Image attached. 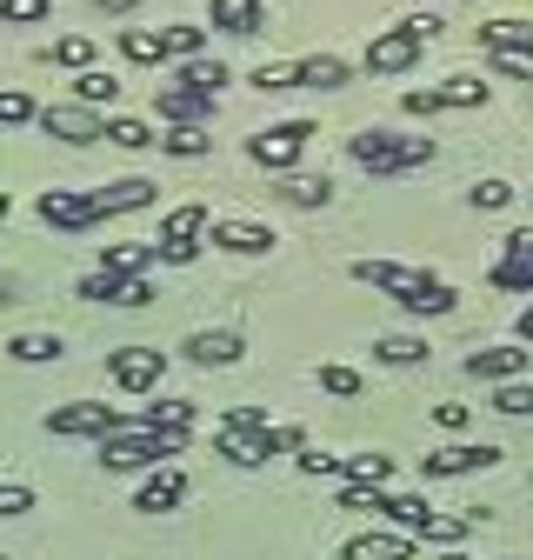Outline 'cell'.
<instances>
[{"label":"cell","mask_w":533,"mask_h":560,"mask_svg":"<svg viewBox=\"0 0 533 560\" xmlns=\"http://www.w3.org/2000/svg\"><path fill=\"white\" fill-rule=\"evenodd\" d=\"M347 154H354V167H367L374 180H387V174L427 167L440 148H434V133H387V127H360V133L347 140Z\"/></svg>","instance_id":"6da1fadb"},{"label":"cell","mask_w":533,"mask_h":560,"mask_svg":"<svg viewBox=\"0 0 533 560\" xmlns=\"http://www.w3.org/2000/svg\"><path fill=\"white\" fill-rule=\"evenodd\" d=\"M440 34V21L434 14H414V21H393V27H380L374 40H367V74L374 81H393V74H407V67L421 60V47Z\"/></svg>","instance_id":"7a4b0ae2"},{"label":"cell","mask_w":533,"mask_h":560,"mask_svg":"<svg viewBox=\"0 0 533 560\" xmlns=\"http://www.w3.org/2000/svg\"><path fill=\"white\" fill-rule=\"evenodd\" d=\"M187 447V434H147V428H120L100 441V467L107 474H133V467H167Z\"/></svg>","instance_id":"3957f363"},{"label":"cell","mask_w":533,"mask_h":560,"mask_svg":"<svg viewBox=\"0 0 533 560\" xmlns=\"http://www.w3.org/2000/svg\"><path fill=\"white\" fill-rule=\"evenodd\" d=\"M120 428H133V420L114 413L107 400H74V407H54L47 413V434H60V441H107Z\"/></svg>","instance_id":"277c9868"},{"label":"cell","mask_w":533,"mask_h":560,"mask_svg":"<svg viewBox=\"0 0 533 560\" xmlns=\"http://www.w3.org/2000/svg\"><path fill=\"white\" fill-rule=\"evenodd\" d=\"M320 127L313 120H274V127H260L253 140H247V154L260 161V167H274V174H287L300 154H307V140H313Z\"/></svg>","instance_id":"5b68a950"},{"label":"cell","mask_w":533,"mask_h":560,"mask_svg":"<svg viewBox=\"0 0 533 560\" xmlns=\"http://www.w3.org/2000/svg\"><path fill=\"white\" fill-rule=\"evenodd\" d=\"M487 467H500V447H487V441H453L421 460L427 480H460V474H487Z\"/></svg>","instance_id":"8992f818"},{"label":"cell","mask_w":533,"mask_h":560,"mask_svg":"<svg viewBox=\"0 0 533 560\" xmlns=\"http://www.w3.org/2000/svg\"><path fill=\"white\" fill-rule=\"evenodd\" d=\"M107 374H114L127 394H154L161 374H167V354H161V347H114V354H107Z\"/></svg>","instance_id":"52a82bcc"},{"label":"cell","mask_w":533,"mask_h":560,"mask_svg":"<svg viewBox=\"0 0 533 560\" xmlns=\"http://www.w3.org/2000/svg\"><path fill=\"white\" fill-rule=\"evenodd\" d=\"M34 127L40 133H54V140H67V148H87V140H100V114L94 107H81V101H60V107H40L34 114Z\"/></svg>","instance_id":"ba28073f"},{"label":"cell","mask_w":533,"mask_h":560,"mask_svg":"<svg viewBox=\"0 0 533 560\" xmlns=\"http://www.w3.org/2000/svg\"><path fill=\"white\" fill-rule=\"evenodd\" d=\"M154 180H141V174H127V180H107V187H94L87 194V207H94V221H114V214H133V207H154Z\"/></svg>","instance_id":"9c48e42d"},{"label":"cell","mask_w":533,"mask_h":560,"mask_svg":"<svg viewBox=\"0 0 533 560\" xmlns=\"http://www.w3.org/2000/svg\"><path fill=\"white\" fill-rule=\"evenodd\" d=\"M533 368V347H474V354H466V374L474 381H520Z\"/></svg>","instance_id":"30bf717a"},{"label":"cell","mask_w":533,"mask_h":560,"mask_svg":"<svg viewBox=\"0 0 533 560\" xmlns=\"http://www.w3.org/2000/svg\"><path fill=\"white\" fill-rule=\"evenodd\" d=\"M208 241H214L221 254H247V260H253V254H274L281 234L260 228V221H208Z\"/></svg>","instance_id":"8fae6325"},{"label":"cell","mask_w":533,"mask_h":560,"mask_svg":"<svg viewBox=\"0 0 533 560\" xmlns=\"http://www.w3.org/2000/svg\"><path fill=\"white\" fill-rule=\"evenodd\" d=\"M40 221L60 228V234H87V228H100L94 207H87V194H67V187H47V194H40Z\"/></svg>","instance_id":"7c38bea8"},{"label":"cell","mask_w":533,"mask_h":560,"mask_svg":"<svg viewBox=\"0 0 533 560\" xmlns=\"http://www.w3.org/2000/svg\"><path fill=\"white\" fill-rule=\"evenodd\" d=\"M187 501V474L167 460V467H154L147 480H141V494H133V508H141V514H174Z\"/></svg>","instance_id":"4fadbf2b"},{"label":"cell","mask_w":533,"mask_h":560,"mask_svg":"<svg viewBox=\"0 0 533 560\" xmlns=\"http://www.w3.org/2000/svg\"><path fill=\"white\" fill-rule=\"evenodd\" d=\"M187 361L193 368H234L240 361V334L234 327H200V334H187Z\"/></svg>","instance_id":"5bb4252c"},{"label":"cell","mask_w":533,"mask_h":560,"mask_svg":"<svg viewBox=\"0 0 533 560\" xmlns=\"http://www.w3.org/2000/svg\"><path fill=\"white\" fill-rule=\"evenodd\" d=\"M161 114L174 120V127H208L214 120V94H193V88H161Z\"/></svg>","instance_id":"9a60e30c"},{"label":"cell","mask_w":533,"mask_h":560,"mask_svg":"<svg viewBox=\"0 0 533 560\" xmlns=\"http://www.w3.org/2000/svg\"><path fill=\"white\" fill-rule=\"evenodd\" d=\"M341 560H414V540H407V534L374 527V534H354V540L341 547Z\"/></svg>","instance_id":"2e32d148"},{"label":"cell","mask_w":533,"mask_h":560,"mask_svg":"<svg viewBox=\"0 0 533 560\" xmlns=\"http://www.w3.org/2000/svg\"><path fill=\"white\" fill-rule=\"evenodd\" d=\"M221 34H234V40H247V34H260L266 27V0H214V14H208Z\"/></svg>","instance_id":"e0dca14e"},{"label":"cell","mask_w":533,"mask_h":560,"mask_svg":"<svg viewBox=\"0 0 533 560\" xmlns=\"http://www.w3.org/2000/svg\"><path fill=\"white\" fill-rule=\"evenodd\" d=\"M354 280H360V288H380V294H407L414 288V280H421V267H400V260H354Z\"/></svg>","instance_id":"ac0fdd59"},{"label":"cell","mask_w":533,"mask_h":560,"mask_svg":"<svg viewBox=\"0 0 533 560\" xmlns=\"http://www.w3.org/2000/svg\"><path fill=\"white\" fill-rule=\"evenodd\" d=\"M400 307H407V314H421V320H427V314H453V307H460V294L447 288V280H434V273H421V280H414V288H407V294H400Z\"/></svg>","instance_id":"d6986e66"},{"label":"cell","mask_w":533,"mask_h":560,"mask_svg":"<svg viewBox=\"0 0 533 560\" xmlns=\"http://www.w3.org/2000/svg\"><path fill=\"white\" fill-rule=\"evenodd\" d=\"M481 40H487V54H533V21L500 14V21H487V27H481Z\"/></svg>","instance_id":"ffe728a7"},{"label":"cell","mask_w":533,"mask_h":560,"mask_svg":"<svg viewBox=\"0 0 533 560\" xmlns=\"http://www.w3.org/2000/svg\"><path fill=\"white\" fill-rule=\"evenodd\" d=\"M147 267H154V241H114V247H100V273H114V280L147 273Z\"/></svg>","instance_id":"44dd1931"},{"label":"cell","mask_w":533,"mask_h":560,"mask_svg":"<svg viewBox=\"0 0 533 560\" xmlns=\"http://www.w3.org/2000/svg\"><path fill=\"white\" fill-rule=\"evenodd\" d=\"M294 88H347V60L341 54H307V60H294Z\"/></svg>","instance_id":"7402d4cb"},{"label":"cell","mask_w":533,"mask_h":560,"mask_svg":"<svg viewBox=\"0 0 533 560\" xmlns=\"http://www.w3.org/2000/svg\"><path fill=\"white\" fill-rule=\"evenodd\" d=\"M427 354H434V347L421 334H380L374 340V361H387V368H421Z\"/></svg>","instance_id":"603a6c76"},{"label":"cell","mask_w":533,"mask_h":560,"mask_svg":"<svg viewBox=\"0 0 533 560\" xmlns=\"http://www.w3.org/2000/svg\"><path fill=\"white\" fill-rule=\"evenodd\" d=\"M274 194H281L287 207H333V180H327V174H287Z\"/></svg>","instance_id":"cb8c5ba5"},{"label":"cell","mask_w":533,"mask_h":560,"mask_svg":"<svg viewBox=\"0 0 533 560\" xmlns=\"http://www.w3.org/2000/svg\"><path fill=\"white\" fill-rule=\"evenodd\" d=\"M208 221H214V214H208L200 200H180L174 214L161 221V241H208Z\"/></svg>","instance_id":"d4e9b609"},{"label":"cell","mask_w":533,"mask_h":560,"mask_svg":"<svg viewBox=\"0 0 533 560\" xmlns=\"http://www.w3.org/2000/svg\"><path fill=\"white\" fill-rule=\"evenodd\" d=\"M133 428H147V434H187L193 428V400H154Z\"/></svg>","instance_id":"484cf974"},{"label":"cell","mask_w":533,"mask_h":560,"mask_svg":"<svg viewBox=\"0 0 533 560\" xmlns=\"http://www.w3.org/2000/svg\"><path fill=\"white\" fill-rule=\"evenodd\" d=\"M8 354H14L21 368H47V361L67 354V340H60V334H14V340H8Z\"/></svg>","instance_id":"4316f807"},{"label":"cell","mask_w":533,"mask_h":560,"mask_svg":"<svg viewBox=\"0 0 533 560\" xmlns=\"http://www.w3.org/2000/svg\"><path fill=\"white\" fill-rule=\"evenodd\" d=\"M341 480L347 487H387L393 480V460L387 454H341Z\"/></svg>","instance_id":"83f0119b"},{"label":"cell","mask_w":533,"mask_h":560,"mask_svg":"<svg viewBox=\"0 0 533 560\" xmlns=\"http://www.w3.org/2000/svg\"><path fill=\"white\" fill-rule=\"evenodd\" d=\"M74 101L100 114V107H114V101H120V81L107 74V67H87V74H74Z\"/></svg>","instance_id":"f1b7e54d"},{"label":"cell","mask_w":533,"mask_h":560,"mask_svg":"<svg viewBox=\"0 0 533 560\" xmlns=\"http://www.w3.org/2000/svg\"><path fill=\"white\" fill-rule=\"evenodd\" d=\"M208 148H214L208 127H174V133H161V154H174V161H200Z\"/></svg>","instance_id":"f546056e"},{"label":"cell","mask_w":533,"mask_h":560,"mask_svg":"<svg viewBox=\"0 0 533 560\" xmlns=\"http://www.w3.org/2000/svg\"><path fill=\"white\" fill-rule=\"evenodd\" d=\"M494 288L500 294H533V254H513V260H494Z\"/></svg>","instance_id":"4dcf8cb0"},{"label":"cell","mask_w":533,"mask_h":560,"mask_svg":"<svg viewBox=\"0 0 533 560\" xmlns=\"http://www.w3.org/2000/svg\"><path fill=\"white\" fill-rule=\"evenodd\" d=\"M47 60H54V67H67V74H87V67H94V40H87V34H60Z\"/></svg>","instance_id":"1f68e13d"},{"label":"cell","mask_w":533,"mask_h":560,"mask_svg":"<svg viewBox=\"0 0 533 560\" xmlns=\"http://www.w3.org/2000/svg\"><path fill=\"white\" fill-rule=\"evenodd\" d=\"M120 54H127L133 67H154V60H167V47H161V34H154V27H127V34H120Z\"/></svg>","instance_id":"d6a6232c"},{"label":"cell","mask_w":533,"mask_h":560,"mask_svg":"<svg viewBox=\"0 0 533 560\" xmlns=\"http://www.w3.org/2000/svg\"><path fill=\"white\" fill-rule=\"evenodd\" d=\"M494 413L526 420V413H533V381H526V374H520V381H500V387H494Z\"/></svg>","instance_id":"836d02e7"},{"label":"cell","mask_w":533,"mask_h":560,"mask_svg":"<svg viewBox=\"0 0 533 560\" xmlns=\"http://www.w3.org/2000/svg\"><path fill=\"white\" fill-rule=\"evenodd\" d=\"M100 133L114 140V148H133V154H141V148H154V140H161V133H154L147 120H127V114H114V120H107Z\"/></svg>","instance_id":"e575fe53"},{"label":"cell","mask_w":533,"mask_h":560,"mask_svg":"<svg viewBox=\"0 0 533 560\" xmlns=\"http://www.w3.org/2000/svg\"><path fill=\"white\" fill-rule=\"evenodd\" d=\"M434 94H440V107H487V81H474V74H453Z\"/></svg>","instance_id":"d590c367"},{"label":"cell","mask_w":533,"mask_h":560,"mask_svg":"<svg viewBox=\"0 0 533 560\" xmlns=\"http://www.w3.org/2000/svg\"><path fill=\"white\" fill-rule=\"evenodd\" d=\"M414 534H421V540H434V547H460V540H466V521H460V514H434V508H427V521H421Z\"/></svg>","instance_id":"8d00e7d4"},{"label":"cell","mask_w":533,"mask_h":560,"mask_svg":"<svg viewBox=\"0 0 533 560\" xmlns=\"http://www.w3.org/2000/svg\"><path fill=\"white\" fill-rule=\"evenodd\" d=\"M380 521H393V527L414 534V527L427 521V501H421V494H387V501H380Z\"/></svg>","instance_id":"74e56055"},{"label":"cell","mask_w":533,"mask_h":560,"mask_svg":"<svg viewBox=\"0 0 533 560\" xmlns=\"http://www.w3.org/2000/svg\"><path fill=\"white\" fill-rule=\"evenodd\" d=\"M161 47L174 54V60H200V47H208V27H161Z\"/></svg>","instance_id":"f35d334b"},{"label":"cell","mask_w":533,"mask_h":560,"mask_svg":"<svg viewBox=\"0 0 533 560\" xmlns=\"http://www.w3.org/2000/svg\"><path fill=\"white\" fill-rule=\"evenodd\" d=\"M360 387H367V381H360L354 368H341V361H327V368H320V394H333V400H354Z\"/></svg>","instance_id":"ab89813d"},{"label":"cell","mask_w":533,"mask_h":560,"mask_svg":"<svg viewBox=\"0 0 533 560\" xmlns=\"http://www.w3.org/2000/svg\"><path fill=\"white\" fill-rule=\"evenodd\" d=\"M34 94H21V88H0V127H34Z\"/></svg>","instance_id":"60d3db41"},{"label":"cell","mask_w":533,"mask_h":560,"mask_svg":"<svg viewBox=\"0 0 533 560\" xmlns=\"http://www.w3.org/2000/svg\"><path fill=\"white\" fill-rule=\"evenodd\" d=\"M54 14V0H0V21L8 27H40Z\"/></svg>","instance_id":"b9f144b4"},{"label":"cell","mask_w":533,"mask_h":560,"mask_svg":"<svg viewBox=\"0 0 533 560\" xmlns=\"http://www.w3.org/2000/svg\"><path fill=\"white\" fill-rule=\"evenodd\" d=\"M466 200H474L481 214H500V207L513 200V180H474V187H466Z\"/></svg>","instance_id":"7bdbcfd3"},{"label":"cell","mask_w":533,"mask_h":560,"mask_svg":"<svg viewBox=\"0 0 533 560\" xmlns=\"http://www.w3.org/2000/svg\"><path fill=\"white\" fill-rule=\"evenodd\" d=\"M21 514H34V487L0 480V521H21Z\"/></svg>","instance_id":"ee69618b"},{"label":"cell","mask_w":533,"mask_h":560,"mask_svg":"<svg viewBox=\"0 0 533 560\" xmlns=\"http://www.w3.org/2000/svg\"><path fill=\"white\" fill-rule=\"evenodd\" d=\"M253 88H260V94H281V88H294V60H274V67L260 60V67H253Z\"/></svg>","instance_id":"f6af8a7d"},{"label":"cell","mask_w":533,"mask_h":560,"mask_svg":"<svg viewBox=\"0 0 533 560\" xmlns=\"http://www.w3.org/2000/svg\"><path fill=\"white\" fill-rule=\"evenodd\" d=\"M147 301H154V280L147 273H127L120 294H114V307H147Z\"/></svg>","instance_id":"bcb514c9"},{"label":"cell","mask_w":533,"mask_h":560,"mask_svg":"<svg viewBox=\"0 0 533 560\" xmlns=\"http://www.w3.org/2000/svg\"><path fill=\"white\" fill-rule=\"evenodd\" d=\"M221 428H234V434H266L274 420H266V407H234V413L221 420Z\"/></svg>","instance_id":"7dc6e473"},{"label":"cell","mask_w":533,"mask_h":560,"mask_svg":"<svg viewBox=\"0 0 533 560\" xmlns=\"http://www.w3.org/2000/svg\"><path fill=\"white\" fill-rule=\"evenodd\" d=\"M200 247H208V241H154V260L187 267V260H200Z\"/></svg>","instance_id":"c3c4849f"},{"label":"cell","mask_w":533,"mask_h":560,"mask_svg":"<svg viewBox=\"0 0 533 560\" xmlns=\"http://www.w3.org/2000/svg\"><path fill=\"white\" fill-rule=\"evenodd\" d=\"M74 294H81V301H107V307H114V294H120V280H114V273H87V280H81Z\"/></svg>","instance_id":"681fc988"},{"label":"cell","mask_w":533,"mask_h":560,"mask_svg":"<svg viewBox=\"0 0 533 560\" xmlns=\"http://www.w3.org/2000/svg\"><path fill=\"white\" fill-rule=\"evenodd\" d=\"M494 74H507V81H526V88H533V54H494Z\"/></svg>","instance_id":"f907efd6"},{"label":"cell","mask_w":533,"mask_h":560,"mask_svg":"<svg viewBox=\"0 0 533 560\" xmlns=\"http://www.w3.org/2000/svg\"><path fill=\"white\" fill-rule=\"evenodd\" d=\"M300 474H333V480H341V454H320V447H300Z\"/></svg>","instance_id":"816d5d0a"},{"label":"cell","mask_w":533,"mask_h":560,"mask_svg":"<svg viewBox=\"0 0 533 560\" xmlns=\"http://www.w3.org/2000/svg\"><path fill=\"white\" fill-rule=\"evenodd\" d=\"M400 107H407V114H440V94L434 88H407V94H400Z\"/></svg>","instance_id":"f5cc1de1"},{"label":"cell","mask_w":533,"mask_h":560,"mask_svg":"<svg viewBox=\"0 0 533 560\" xmlns=\"http://www.w3.org/2000/svg\"><path fill=\"white\" fill-rule=\"evenodd\" d=\"M513 254H533V228H507L500 234V260H513Z\"/></svg>","instance_id":"db71d44e"},{"label":"cell","mask_w":533,"mask_h":560,"mask_svg":"<svg viewBox=\"0 0 533 560\" xmlns=\"http://www.w3.org/2000/svg\"><path fill=\"white\" fill-rule=\"evenodd\" d=\"M434 420H440L447 434H460V428H466V400H440V407H434Z\"/></svg>","instance_id":"11a10c76"},{"label":"cell","mask_w":533,"mask_h":560,"mask_svg":"<svg viewBox=\"0 0 533 560\" xmlns=\"http://www.w3.org/2000/svg\"><path fill=\"white\" fill-rule=\"evenodd\" d=\"M513 340H520V347H533V307H520V320H513Z\"/></svg>","instance_id":"9f6ffc18"},{"label":"cell","mask_w":533,"mask_h":560,"mask_svg":"<svg viewBox=\"0 0 533 560\" xmlns=\"http://www.w3.org/2000/svg\"><path fill=\"white\" fill-rule=\"evenodd\" d=\"M94 8H100V14H127V8H133V0H94Z\"/></svg>","instance_id":"6f0895ef"},{"label":"cell","mask_w":533,"mask_h":560,"mask_svg":"<svg viewBox=\"0 0 533 560\" xmlns=\"http://www.w3.org/2000/svg\"><path fill=\"white\" fill-rule=\"evenodd\" d=\"M8 214H14V194H8V187H0V221H8Z\"/></svg>","instance_id":"680465c9"},{"label":"cell","mask_w":533,"mask_h":560,"mask_svg":"<svg viewBox=\"0 0 533 560\" xmlns=\"http://www.w3.org/2000/svg\"><path fill=\"white\" fill-rule=\"evenodd\" d=\"M440 560H474V553H466V547H447V553H440Z\"/></svg>","instance_id":"91938a15"},{"label":"cell","mask_w":533,"mask_h":560,"mask_svg":"<svg viewBox=\"0 0 533 560\" xmlns=\"http://www.w3.org/2000/svg\"><path fill=\"white\" fill-rule=\"evenodd\" d=\"M8 301H14V288H8V280H0V307H8Z\"/></svg>","instance_id":"94428289"},{"label":"cell","mask_w":533,"mask_h":560,"mask_svg":"<svg viewBox=\"0 0 533 560\" xmlns=\"http://www.w3.org/2000/svg\"><path fill=\"white\" fill-rule=\"evenodd\" d=\"M0 560H8V553H0Z\"/></svg>","instance_id":"6125c7cd"}]
</instances>
